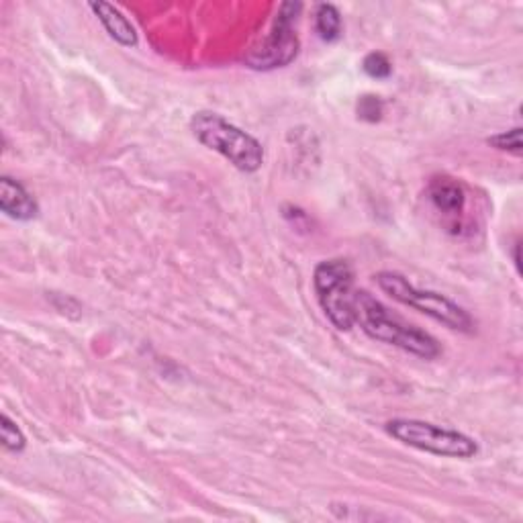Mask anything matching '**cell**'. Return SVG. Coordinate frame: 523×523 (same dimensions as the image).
I'll list each match as a JSON object with an SVG mask.
<instances>
[{
	"instance_id": "1",
	"label": "cell",
	"mask_w": 523,
	"mask_h": 523,
	"mask_svg": "<svg viewBox=\"0 0 523 523\" xmlns=\"http://www.w3.org/2000/svg\"><path fill=\"white\" fill-rule=\"evenodd\" d=\"M354 315L364 334L380 344L395 346L423 360H436L442 354L440 342L432 334L407 323L366 291H356Z\"/></svg>"
},
{
	"instance_id": "2",
	"label": "cell",
	"mask_w": 523,
	"mask_h": 523,
	"mask_svg": "<svg viewBox=\"0 0 523 523\" xmlns=\"http://www.w3.org/2000/svg\"><path fill=\"white\" fill-rule=\"evenodd\" d=\"M190 131L207 150L221 154L240 172L254 174L264 164V148L248 131L213 111H199L190 119Z\"/></svg>"
},
{
	"instance_id": "3",
	"label": "cell",
	"mask_w": 523,
	"mask_h": 523,
	"mask_svg": "<svg viewBox=\"0 0 523 523\" xmlns=\"http://www.w3.org/2000/svg\"><path fill=\"white\" fill-rule=\"evenodd\" d=\"M385 432L403 446L442 458L468 460L477 456L481 450L479 442L474 438L421 419H391L385 425Z\"/></svg>"
},
{
	"instance_id": "4",
	"label": "cell",
	"mask_w": 523,
	"mask_h": 523,
	"mask_svg": "<svg viewBox=\"0 0 523 523\" xmlns=\"http://www.w3.org/2000/svg\"><path fill=\"white\" fill-rule=\"evenodd\" d=\"M313 291L325 317L338 331H350L354 315V268L344 258L323 260L313 272Z\"/></svg>"
},
{
	"instance_id": "5",
	"label": "cell",
	"mask_w": 523,
	"mask_h": 523,
	"mask_svg": "<svg viewBox=\"0 0 523 523\" xmlns=\"http://www.w3.org/2000/svg\"><path fill=\"white\" fill-rule=\"evenodd\" d=\"M376 284L380 291H385L393 301L411 307L427 317L436 319L438 323L456 329V331H472V317L468 315L466 309H462L458 303L452 299L436 293V291H423L417 289L415 284H411L403 274L393 272V270H383L376 276Z\"/></svg>"
},
{
	"instance_id": "6",
	"label": "cell",
	"mask_w": 523,
	"mask_h": 523,
	"mask_svg": "<svg viewBox=\"0 0 523 523\" xmlns=\"http://www.w3.org/2000/svg\"><path fill=\"white\" fill-rule=\"evenodd\" d=\"M303 11L301 3H282L270 33L254 45L246 56V66L258 72H268L289 66L301 50V41L295 31L297 19Z\"/></svg>"
},
{
	"instance_id": "7",
	"label": "cell",
	"mask_w": 523,
	"mask_h": 523,
	"mask_svg": "<svg viewBox=\"0 0 523 523\" xmlns=\"http://www.w3.org/2000/svg\"><path fill=\"white\" fill-rule=\"evenodd\" d=\"M0 209L15 221H31L39 215V205L29 190L15 178H0Z\"/></svg>"
},
{
	"instance_id": "8",
	"label": "cell",
	"mask_w": 523,
	"mask_h": 523,
	"mask_svg": "<svg viewBox=\"0 0 523 523\" xmlns=\"http://www.w3.org/2000/svg\"><path fill=\"white\" fill-rule=\"evenodd\" d=\"M427 197L440 213L448 217H458L466 207L464 186L450 176H434L427 186Z\"/></svg>"
},
{
	"instance_id": "9",
	"label": "cell",
	"mask_w": 523,
	"mask_h": 523,
	"mask_svg": "<svg viewBox=\"0 0 523 523\" xmlns=\"http://www.w3.org/2000/svg\"><path fill=\"white\" fill-rule=\"evenodd\" d=\"M88 9L97 15V19L103 23V27L107 29V33L123 47H135L139 37H137V29L133 27V23L125 17V13L111 5V3H90Z\"/></svg>"
},
{
	"instance_id": "10",
	"label": "cell",
	"mask_w": 523,
	"mask_h": 523,
	"mask_svg": "<svg viewBox=\"0 0 523 523\" xmlns=\"http://www.w3.org/2000/svg\"><path fill=\"white\" fill-rule=\"evenodd\" d=\"M315 31L325 43H334L342 37V13L336 5H317L315 7Z\"/></svg>"
},
{
	"instance_id": "11",
	"label": "cell",
	"mask_w": 523,
	"mask_h": 523,
	"mask_svg": "<svg viewBox=\"0 0 523 523\" xmlns=\"http://www.w3.org/2000/svg\"><path fill=\"white\" fill-rule=\"evenodd\" d=\"M0 442H3L5 450L15 454H21L27 448V438L23 430L7 413L0 415Z\"/></svg>"
},
{
	"instance_id": "12",
	"label": "cell",
	"mask_w": 523,
	"mask_h": 523,
	"mask_svg": "<svg viewBox=\"0 0 523 523\" xmlns=\"http://www.w3.org/2000/svg\"><path fill=\"white\" fill-rule=\"evenodd\" d=\"M487 144L493 146L499 152H507L515 158H521L523 154V146H521V127L509 129V131H501L497 135L487 137Z\"/></svg>"
},
{
	"instance_id": "13",
	"label": "cell",
	"mask_w": 523,
	"mask_h": 523,
	"mask_svg": "<svg viewBox=\"0 0 523 523\" xmlns=\"http://www.w3.org/2000/svg\"><path fill=\"white\" fill-rule=\"evenodd\" d=\"M362 70L366 76L374 78V80H387L393 74V64L387 58V54L383 52H372L364 58L362 62Z\"/></svg>"
},
{
	"instance_id": "14",
	"label": "cell",
	"mask_w": 523,
	"mask_h": 523,
	"mask_svg": "<svg viewBox=\"0 0 523 523\" xmlns=\"http://www.w3.org/2000/svg\"><path fill=\"white\" fill-rule=\"evenodd\" d=\"M383 111H385L383 101H380V97H374V94H366V97L358 101V117L362 121L376 123L380 121V117H383Z\"/></svg>"
}]
</instances>
